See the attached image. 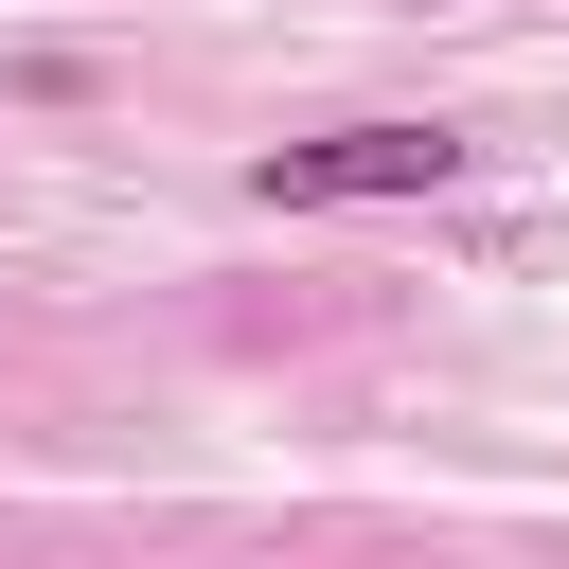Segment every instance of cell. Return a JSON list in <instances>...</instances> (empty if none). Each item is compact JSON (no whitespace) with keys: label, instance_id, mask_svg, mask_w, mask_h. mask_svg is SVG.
<instances>
[{"label":"cell","instance_id":"6da1fadb","mask_svg":"<svg viewBox=\"0 0 569 569\" xmlns=\"http://www.w3.org/2000/svg\"><path fill=\"white\" fill-rule=\"evenodd\" d=\"M462 160H480L462 124H320V142H267L249 196L267 213H338V196H445Z\"/></svg>","mask_w":569,"mask_h":569}]
</instances>
